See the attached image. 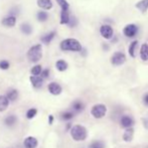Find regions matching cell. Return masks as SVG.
Here are the masks:
<instances>
[{
    "instance_id": "7a4b0ae2",
    "label": "cell",
    "mask_w": 148,
    "mask_h": 148,
    "mask_svg": "<svg viewBox=\"0 0 148 148\" xmlns=\"http://www.w3.org/2000/svg\"><path fill=\"white\" fill-rule=\"evenodd\" d=\"M71 136L75 141H84L88 136V131L82 125H74L70 130Z\"/></svg>"
},
{
    "instance_id": "8992f818",
    "label": "cell",
    "mask_w": 148,
    "mask_h": 148,
    "mask_svg": "<svg viewBox=\"0 0 148 148\" xmlns=\"http://www.w3.org/2000/svg\"><path fill=\"white\" fill-rule=\"evenodd\" d=\"M100 33L105 39H111L114 35V30L112 26L108 25V24H104L100 27Z\"/></svg>"
},
{
    "instance_id": "ffe728a7",
    "label": "cell",
    "mask_w": 148,
    "mask_h": 148,
    "mask_svg": "<svg viewBox=\"0 0 148 148\" xmlns=\"http://www.w3.org/2000/svg\"><path fill=\"white\" fill-rule=\"evenodd\" d=\"M4 123H5L6 126L8 127H12L17 123V117L15 115H8L7 117L4 120Z\"/></svg>"
},
{
    "instance_id": "603a6c76",
    "label": "cell",
    "mask_w": 148,
    "mask_h": 148,
    "mask_svg": "<svg viewBox=\"0 0 148 148\" xmlns=\"http://www.w3.org/2000/svg\"><path fill=\"white\" fill-rule=\"evenodd\" d=\"M68 66H69L68 62L64 60H59L56 62V68H57V70L60 71V72H64V71H66Z\"/></svg>"
},
{
    "instance_id": "4fadbf2b",
    "label": "cell",
    "mask_w": 148,
    "mask_h": 148,
    "mask_svg": "<svg viewBox=\"0 0 148 148\" xmlns=\"http://www.w3.org/2000/svg\"><path fill=\"white\" fill-rule=\"evenodd\" d=\"M29 80H30V83H31V85H32L33 88L39 89L42 87L43 80L39 76H30Z\"/></svg>"
},
{
    "instance_id": "d4e9b609",
    "label": "cell",
    "mask_w": 148,
    "mask_h": 148,
    "mask_svg": "<svg viewBox=\"0 0 148 148\" xmlns=\"http://www.w3.org/2000/svg\"><path fill=\"white\" fill-rule=\"evenodd\" d=\"M36 18L39 22H45L47 19H49V14H47V12L42 11V10H41V11L37 12Z\"/></svg>"
},
{
    "instance_id": "2e32d148",
    "label": "cell",
    "mask_w": 148,
    "mask_h": 148,
    "mask_svg": "<svg viewBox=\"0 0 148 148\" xmlns=\"http://www.w3.org/2000/svg\"><path fill=\"white\" fill-rule=\"evenodd\" d=\"M6 98L9 102H14L18 98V91L15 89H10L6 93Z\"/></svg>"
},
{
    "instance_id": "e575fe53",
    "label": "cell",
    "mask_w": 148,
    "mask_h": 148,
    "mask_svg": "<svg viewBox=\"0 0 148 148\" xmlns=\"http://www.w3.org/2000/svg\"><path fill=\"white\" fill-rule=\"evenodd\" d=\"M143 103H144L146 106H148V93L145 94L144 97H143Z\"/></svg>"
},
{
    "instance_id": "484cf974",
    "label": "cell",
    "mask_w": 148,
    "mask_h": 148,
    "mask_svg": "<svg viewBox=\"0 0 148 148\" xmlns=\"http://www.w3.org/2000/svg\"><path fill=\"white\" fill-rule=\"evenodd\" d=\"M137 45H138V41L137 40L132 41V42L130 43V45H129L128 51L131 58H135V51H136V49H137Z\"/></svg>"
},
{
    "instance_id": "83f0119b",
    "label": "cell",
    "mask_w": 148,
    "mask_h": 148,
    "mask_svg": "<svg viewBox=\"0 0 148 148\" xmlns=\"http://www.w3.org/2000/svg\"><path fill=\"white\" fill-rule=\"evenodd\" d=\"M56 1H57L58 4L60 6L62 11H69V9H70V4H69V2L66 1V0H56Z\"/></svg>"
},
{
    "instance_id": "1f68e13d",
    "label": "cell",
    "mask_w": 148,
    "mask_h": 148,
    "mask_svg": "<svg viewBox=\"0 0 148 148\" xmlns=\"http://www.w3.org/2000/svg\"><path fill=\"white\" fill-rule=\"evenodd\" d=\"M9 66H10V64H9V62H8V60H0V69H1V70L6 71L9 69Z\"/></svg>"
},
{
    "instance_id": "f546056e",
    "label": "cell",
    "mask_w": 148,
    "mask_h": 148,
    "mask_svg": "<svg viewBox=\"0 0 148 148\" xmlns=\"http://www.w3.org/2000/svg\"><path fill=\"white\" fill-rule=\"evenodd\" d=\"M89 148H105V143L101 140H95L89 145Z\"/></svg>"
},
{
    "instance_id": "277c9868",
    "label": "cell",
    "mask_w": 148,
    "mask_h": 148,
    "mask_svg": "<svg viewBox=\"0 0 148 148\" xmlns=\"http://www.w3.org/2000/svg\"><path fill=\"white\" fill-rule=\"evenodd\" d=\"M107 113V107L104 104H96L92 107L91 115L96 119H101Z\"/></svg>"
},
{
    "instance_id": "52a82bcc",
    "label": "cell",
    "mask_w": 148,
    "mask_h": 148,
    "mask_svg": "<svg viewBox=\"0 0 148 148\" xmlns=\"http://www.w3.org/2000/svg\"><path fill=\"white\" fill-rule=\"evenodd\" d=\"M138 32V27L136 24H128L123 28V33L127 37H134Z\"/></svg>"
},
{
    "instance_id": "d6a6232c",
    "label": "cell",
    "mask_w": 148,
    "mask_h": 148,
    "mask_svg": "<svg viewBox=\"0 0 148 148\" xmlns=\"http://www.w3.org/2000/svg\"><path fill=\"white\" fill-rule=\"evenodd\" d=\"M39 77H40L41 79H42L43 81L45 80V79H47L49 77V69H45V70L41 71L40 75H39Z\"/></svg>"
},
{
    "instance_id": "6da1fadb",
    "label": "cell",
    "mask_w": 148,
    "mask_h": 148,
    "mask_svg": "<svg viewBox=\"0 0 148 148\" xmlns=\"http://www.w3.org/2000/svg\"><path fill=\"white\" fill-rule=\"evenodd\" d=\"M60 49L64 51H82L83 47L76 38H66L60 42Z\"/></svg>"
},
{
    "instance_id": "30bf717a",
    "label": "cell",
    "mask_w": 148,
    "mask_h": 148,
    "mask_svg": "<svg viewBox=\"0 0 148 148\" xmlns=\"http://www.w3.org/2000/svg\"><path fill=\"white\" fill-rule=\"evenodd\" d=\"M120 124H121V126H122L123 128L128 129V128H131V127L133 126V124H134V120H133V118L130 117V116L125 115V116H123V117L121 118Z\"/></svg>"
},
{
    "instance_id": "7402d4cb",
    "label": "cell",
    "mask_w": 148,
    "mask_h": 148,
    "mask_svg": "<svg viewBox=\"0 0 148 148\" xmlns=\"http://www.w3.org/2000/svg\"><path fill=\"white\" fill-rule=\"evenodd\" d=\"M8 105H9V101L7 100V98L3 95H0V112L5 111Z\"/></svg>"
},
{
    "instance_id": "4316f807",
    "label": "cell",
    "mask_w": 148,
    "mask_h": 148,
    "mask_svg": "<svg viewBox=\"0 0 148 148\" xmlns=\"http://www.w3.org/2000/svg\"><path fill=\"white\" fill-rule=\"evenodd\" d=\"M42 71V66L40 64H36V66H33L30 70V73H31V76H39Z\"/></svg>"
},
{
    "instance_id": "9a60e30c",
    "label": "cell",
    "mask_w": 148,
    "mask_h": 148,
    "mask_svg": "<svg viewBox=\"0 0 148 148\" xmlns=\"http://www.w3.org/2000/svg\"><path fill=\"white\" fill-rule=\"evenodd\" d=\"M135 7L138 10H140L142 13H146L148 10V0H139L135 4Z\"/></svg>"
},
{
    "instance_id": "8fae6325",
    "label": "cell",
    "mask_w": 148,
    "mask_h": 148,
    "mask_svg": "<svg viewBox=\"0 0 148 148\" xmlns=\"http://www.w3.org/2000/svg\"><path fill=\"white\" fill-rule=\"evenodd\" d=\"M2 24L6 27H13L16 24V16L8 15L2 19Z\"/></svg>"
},
{
    "instance_id": "5bb4252c",
    "label": "cell",
    "mask_w": 148,
    "mask_h": 148,
    "mask_svg": "<svg viewBox=\"0 0 148 148\" xmlns=\"http://www.w3.org/2000/svg\"><path fill=\"white\" fill-rule=\"evenodd\" d=\"M37 6L43 10H49L53 8L51 0H37Z\"/></svg>"
},
{
    "instance_id": "ac0fdd59",
    "label": "cell",
    "mask_w": 148,
    "mask_h": 148,
    "mask_svg": "<svg viewBox=\"0 0 148 148\" xmlns=\"http://www.w3.org/2000/svg\"><path fill=\"white\" fill-rule=\"evenodd\" d=\"M72 108H73V110H74L75 112H77V113H80V112H82L83 110L85 109V105H84V103H83L82 101H80V100H77V101H75L74 103L72 104Z\"/></svg>"
},
{
    "instance_id": "e0dca14e",
    "label": "cell",
    "mask_w": 148,
    "mask_h": 148,
    "mask_svg": "<svg viewBox=\"0 0 148 148\" xmlns=\"http://www.w3.org/2000/svg\"><path fill=\"white\" fill-rule=\"evenodd\" d=\"M20 30H21V32L23 33V34L25 35H29L32 33V26H31V24H29L28 22H23V23L20 25Z\"/></svg>"
},
{
    "instance_id": "44dd1931",
    "label": "cell",
    "mask_w": 148,
    "mask_h": 148,
    "mask_svg": "<svg viewBox=\"0 0 148 148\" xmlns=\"http://www.w3.org/2000/svg\"><path fill=\"white\" fill-rule=\"evenodd\" d=\"M133 135H134V129L128 128V129H126V131H125L124 134H123V139H124V141L130 142L133 139Z\"/></svg>"
},
{
    "instance_id": "5b68a950",
    "label": "cell",
    "mask_w": 148,
    "mask_h": 148,
    "mask_svg": "<svg viewBox=\"0 0 148 148\" xmlns=\"http://www.w3.org/2000/svg\"><path fill=\"white\" fill-rule=\"evenodd\" d=\"M125 62H126V56L122 51H116L111 58V64L116 66H122Z\"/></svg>"
},
{
    "instance_id": "836d02e7",
    "label": "cell",
    "mask_w": 148,
    "mask_h": 148,
    "mask_svg": "<svg viewBox=\"0 0 148 148\" xmlns=\"http://www.w3.org/2000/svg\"><path fill=\"white\" fill-rule=\"evenodd\" d=\"M68 24L71 26V27H75V26L78 24V21H77L76 17H70V21H69Z\"/></svg>"
},
{
    "instance_id": "cb8c5ba5",
    "label": "cell",
    "mask_w": 148,
    "mask_h": 148,
    "mask_svg": "<svg viewBox=\"0 0 148 148\" xmlns=\"http://www.w3.org/2000/svg\"><path fill=\"white\" fill-rule=\"evenodd\" d=\"M70 13H69V11H62L60 12V24H68L69 21H70Z\"/></svg>"
},
{
    "instance_id": "d590c367",
    "label": "cell",
    "mask_w": 148,
    "mask_h": 148,
    "mask_svg": "<svg viewBox=\"0 0 148 148\" xmlns=\"http://www.w3.org/2000/svg\"><path fill=\"white\" fill-rule=\"evenodd\" d=\"M53 119H55V118H53V115H49V123L51 125L53 123Z\"/></svg>"
},
{
    "instance_id": "ba28073f",
    "label": "cell",
    "mask_w": 148,
    "mask_h": 148,
    "mask_svg": "<svg viewBox=\"0 0 148 148\" xmlns=\"http://www.w3.org/2000/svg\"><path fill=\"white\" fill-rule=\"evenodd\" d=\"M47 90H49V93H51V95H53V96L60 95V94H62V86H60V84H58V83H56V82L49 83V86H47Z\"/></svg>"
},
{
    "instance_id": "f1b7e54d",
    "label": "cell",
    "mask_w": 148,
    "mask_h": 148,
    "mask_svg": "<svg viewBox=\"0 0 148 148\" xmlns=\"http://www.w3.org/2000/svg\"><path fill=\"white\" fill-rule=\"evenodd\" d=\"M75 114L73 112H70V111H66V112H64V113L60 114V119L64 121H70L74 118Z\"/></svg>"
},
{
    "instance_id": "9c48e42d",
    "label": "cell",
    "mask_w": 148,
    "mask_h": 148,
    "mask_svg": "<svg viewBox=\"0 0 148 148\" xmlns=\"http://www.w3.org/2000/svg\"><path fill=\"white\" fill-rule=\"evenodd\" d=\"M37 145H38V141L33 136L26 137L23 141V146L25 148H36Z\"/></svg>"
},
{
    "instance_id": "7c38bea8",
    "label": "cell",
    "mask_w": 148,
    "mask_h": 148,
    "mask_svg": "<svg viewBox=\"0 0 148 148\" xmlns=\"http://www.w3.org/2000/svg\"><path fill=\"white\" fill-rule=\"evenodd\" d=\"M56 35H57V31L56 30L49 31V33H47V34H45L43 36H41L40 40H41V42H43L45 45H49V43L53 40Z\"/></svg>"
},
{
    "instance_id": "3957f363",
    "label": "cell",
    "mask_w": 148,
    "mask_h": 148,
    "mask_svg": "<svg viewBox=\"0 0 148 148\" xmlns=\"http://www.w3.org/2000/svg\"><path fill=\"white\" fill-rule=\"evenodd\" d=\"M42 58V47L41 45H34L28 49L27 59L30 62H37Z\"/></svg>"
},
{
    "instance_id": "4dcf8cb0",
    "label": "cell",
    "mask_w": 148,
    "mask_h": 148,
    "mask_svg": "<svg viewBox=\"0 0 148 148\" xmlns=\"http://www.w3.org/2000/svg\"><path fill=\"white\" fill-rule=\"evenodd\" d=\"M37 114V110L35 108H30L29 110H27L26 112V118L27 119H33L36 116Z\"/></svg>"
},
{
    "instance_id": "d6986e66",
    "label": "cell",
    "mask_w": 148,
    "mask_h": 148,
    "mask_svg": "<svg viewBox=\"0 0 148 148\" xmlns=\"http://www.w3.org/2000/svg\"><path fill=\"white\" fill-rule=\"evenodd\" d=\"M140 59L144 62L148 60V45L143 43L140 47Z\"/></svg>"
}]
</instances>
